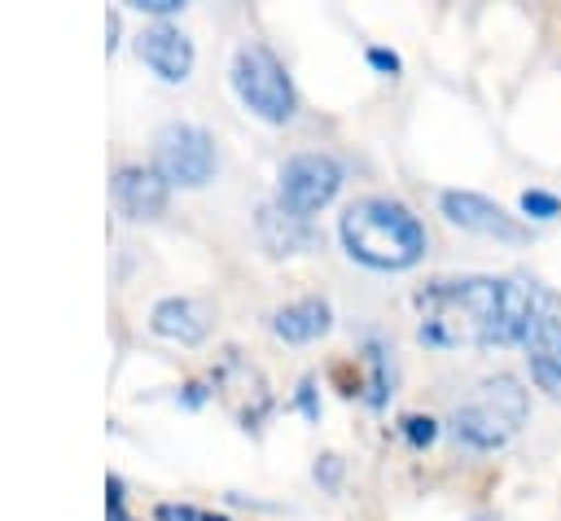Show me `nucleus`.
<instances>
[{
    "label": "nucleus",
    "mask_w": 561,
    "mask_h": 521,
    "mask_svg": "<svg viewBox=\"0 0 561 521\" xmlns=\"http://www.w3.org/2000/svg\"><path fill=\"white\" fill-rule=\"evenodd\" d=\"M500 302H504V280L491 276H465V280H430L416 293L421 311V341L425 346H491L495 324H500Z\"/></svg>",
    "instance_id": "f257e3e1"
},
{
    "label": "nucleus",
    "mask_w": 561,
    "mask_h": 521,
    "mask_svg": "<svg viewBox=\"0 0 561 521\" xmlns=\"http://www.w3.org/2000/svg\"><path fill=\"white\" fill-rule=\"evenodd\" d=\"M337 232H342L346 254L377 271H403L425 254L421 219L408 206L386 201V197H364V201L346 206Z\"/></svg>",
    "instance_id": "f03ea898"
},
{
    "label": "nucleus",
    "mask_w": 561,
    "mask_h": 521,
    "mask_svg": "<svg viewBox=\"0 0 561 521\" xmlns=\"http://www.w3.org/2000/svg\"><path fill=\"white\" fill-rule=\"evenodd\" d=\"M526 412H530L526 390H522L508 372H500V377H486V381L469 394V403L456 407L451 429H456V438H460L465 447H473V451H495V447H504V442L526 425Z\"/></svg>",
    "instance_id": "7ed1b4c3"
},
{
    "label": "nucleus",
    "mask_w": 561,
    "mask_h": 521,
    "mask_svg": "<svg viewBox=\"0 0 561 521\" xmlns=\"http://www.w3.org/2000/svg\"><path fill=\"white\" fill-rule=\"evenodd\" d=\"M232 88L263 123L294 118V83L267 44H241L232 57Z\"/></svg>",
    "instance_id": "20e7f679"
},
{
    "label": "nucleus",
    "mask_w": 561,
    "mask_h": 521,
    "mask_svg": "<svg viewBox=\"0 0 561 521\" xmlns=\"http://www.w3.org/2000/svg\"><path fill=\"white\" fill-rule=\"evenodd\" d=\"M153 158H158V175L171 184H184V188H197L215 175V144L193 123H167L158 131Z\"/></svg>",
    "instance_id": "39448f33"
},
{
    "label": "nucleus",
    "mask_w": 561,
    "mask_h": 521,
    "mask_svg": "<svg viewBox=\"0 0 561 521\" xmlns=\"http://www.w3.org/2000/svg\"><path fill=\"white\" fill-rule=\"evenodd\" d=\"M342 184V171L333 158L324 153H294L285 166H280V210L294 215V219H307L316 215L320 206L333 201Z\"/></svg>",
    "instance_id": "423d86ee"
},
{
    "label": "nucleus",
    "mask_w": 561,
    "mask_h": 521,
    "mask_svg": "<svg viewBox=\"0 0 561 521\" xmlns=\"http://www.w3.org/2000/svg\"><path fill=\"white\" fill-rule=\"evenodd\" d=\"M438 206H443V215L456 223V228H469V232H482V236H495V241H526V228L513 219V215H504L491 197H482V193H469V188H447L443 197H438Z\"/></svg>",
    "instance_id": "0eeeda50"
},
{
    "label": "nucleus",
    "mask_w": 561,
    "mask_h": 521,
    "mask_svg": "<svg viewBox=\"0 0 561 521\" xmlns=\"http://www.w3.org/2000/svg\"><path fill=\"white\" fill-rule=\"evenodd\" d=\"M136 48H140V61H145L162 83H184L188 70H193V44H188L175 26H167V22L145 26Z\"/></svg>",
    "instance_id": "6e6552de"
},
{
    "label": "nucleus",
    "mask_w": 561,
    "mask_h": 521,
    "mask_svg": "<svg viewBox=\"0 0 561 521\" xmlns=\"http://www.w3.org/2000/svg\"><path fill=\"white\" fill-rule=\"evenodd\" d=\"M114 201L131 219H153L167 206V180L158 171H145V166H123L114 175Z\"/></svg>",
    "instance_id": "1a4fd4ad"
},
{
    "label": "nucleus",
    "mask_w": 561,
    "mask_h": 521,
    "mask_svg": "<svg viewBox=\"0 0 561 521\" xmlns=\"http://www.w3.org/2000/svg\"><path fill=\"white\" fill-rule=\"evenodd\" d=\"M329 324H333V311L324 298H302V302H289L272 315V328L285 341H311V337L329 333Z\"/></svg>",
    "instance_id": "9d476101"
},
{
    "label": "nucleus",
    "mask_w": 561,
    "mask_h": 521,
    "mask_svg": "<svg viewBox=\"0 0 561 521\" xmlns=\"http://www.w3.org/2000/svg\"><path fill=\"white\" fill-rule=\"evenodd\" d=\"M561 341V298L548 289V285H535L530 289V315H526V337L522 346L530 355L539 350H552Z\"/></svg>",
    "instance_id": "9b49d317"
},
{
    "label": "nucleus",
    "mask_w": 561,
    "mask_h": 521,
    "mask_svg": "<svg viewBox=\"0 0 561 521\" xmlns=\"http://www.w3.org/2000/svg\"><path fill=\"white\" fill-rule=\"evenodd\" d=\"M149 320H153V333L175 337V341H202L206 337V315L193 298H162Z\"/></svg>",
    "instance_id": "f8f14e48"
},
{
    "label": "nucleus",
    "mask_w": 561,
    "mask_h": 521,
    "mask_svg": "<svg viewBox=\"0 0 561 521\" xmlns=\"http://www.w3.org/2000/svg\"><path fill=\"white\" fill-rule=\"evenodd\" d=\"M530 363V377L539 390H548L552 398H561V341L552 350H539V355H526Z\"/></svg>",
    "instance_id": "ddd939ff"
},
{
    "label": "nucleus",
    "mask_w": 561,
    "mask_h": 521,
    "mask_svg": "<svg viewBox=\"0 0 561 521\" xmlns=\"http://www.w3.org/2000/svg\"><path fill=\"white\" fill-rule=\"evenodd\" d=\"M368 363H373V381H368V407H381L386 403V390H390V355L381 350L377 337H368Z\"/></svg>",
    "instance_id": "4468645a"
},
{
    "label": "nucleus",
    "mask_w": 561,
    "mask_h": 521,
    "mask_svg": "<svg viewBox=\"0 0 561 521\" xmlns=\"http://www.w3.org/2000/svg\"><path fill=\"white\" fill-rule=\"evenodd\" d=\"M399 433L412 442V447H430L438 438V420L434 416H421V412H408L399 416Z\"/></svg>",
    "instance_id": "2eb2a0df"
},
{
    "label": "nucleus",
    "mask_w": 561,
    "mask_h": 521,
    "mask_svg": "<svg viewBox=\"0 0 561 521\" xmlns=\"http://www.w3.org/2000/svg\"><path fill=\"white\" fill-rule=\"evenodd\" d=\"M522 210H526L530 219H557V215H561V197H552V193H543V188H526V193H522Z\"/></svg>",
    "instance_id": "dca6fc26"
},
{
    "label": "nucleus",
    "mask_w": 561,
    "mask_h": 521,
    "mask_svg": "<svg viewBox=\"0 0 561 521\" xmlns=\"http://www.w3.org/2000/svg\"><path fill=\"white\" fill-rule=\"evenodd\" d=\"M153 521H228V517L206 512V508H193V503H158L153 508Z\"/></svg>",
    "instance_id": "f3484780"
},
{
    "label": "nucleus",
    "mask_w": 561,
    "mask_h": 521,
    "mask_svg": "<svg viewBox=\"0 0 561 521\" xmlns=\"http://www.w3.org/2000/svg\"><path fill=\"white\" fill-rule=\"evenodd\" d=\"M105 517H110V521H131V517H127V495H123V482H118V477L105 482Z\"/></svg>",
    "instance_id": "a211bd4d"
},
{
    "label": "nucleus",
    "mask_w": 561,
    "mask_h": 521,
    "mask_svg": "<svg viewBox=\"0 0 561 521\" xmlns=\"http://www.w3.org/2000/svg\"><path fill=\"white\" fill-rule=\"evenodd\" d=\"M337 477H342V464H337V455H324L320 464H316V482H324L329 490L337 486Z\"/></svg>",
    "instance_id": "6ab92c4d"
},
{
    "label": "nucleus",
    "mask_w": 561,
    "mask_h": 521,
    "mask_svg": "<svg viewBox=\"0 0 561 521\" xmlns=\"http://www.w3.org/2000/svg\"><path fill=\"white\" fill-rule=\"evenodd\" d=\"M368 61H373L377 70H386V74H399V57H394L390 48H368Z\"/></svg>",
    "instance_id": "aec40b11"
},
{
    "label": "nucleus",
    "mask_w": 561,
    "mask_h": 521,
    "mask_svg": "<svg viewBox=\"0 0 561 521\" xmlns=\"http://www.w3.org/2000/svg\"><path fill=\"white\" fill-rule=\"evenodd\" d=\"M136 9L140 13H175V9H184L180 0H136Z\"/></svg>",
    "instance_id": "412c9836"
},
{
    "label": "nucleus",
    "mask_w": 561,
    "mask_h": 521,
    "mask_svg": "<svg viewBox=\"0 0 561 521\" xmlns=\"http://www.w3.org/2000/svg\"><path fill=\"white\" fill-rule=\"evenodd\" d=\"M298 407H302L307 416H320V412H316V398H311V381L298 385Z\"/></svg>",
    "instance_id": "4be33fe9"
}]
</instances>
